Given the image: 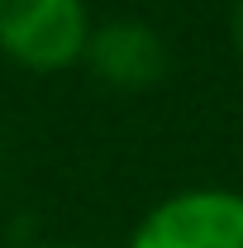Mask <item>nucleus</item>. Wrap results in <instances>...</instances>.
<instances>
[{"mask_svg": "<svg viewBox=\"0 0 243 248\" xmlns=\"http://www.w3.org/2000/svg\"><path fill=\"white\" fill-rule=\"evenodd\" d=\"M229 38H234V53L243 58V0H239V10H234V19H229Z\"/></svg>", "mask_w": 243, "mask_h": 248, "instance_id": "20e7f679", "label": "nucleus"}, {"mask_svg": "<svg viewBox=\"0 0 243 248\" xmlns=\"http://www.w3.org/2000/svg\"><path fill=\"white\" fill-rule=\"evenodd\" d=\"M129 248H243V191L191 186L152 205Z\"/></svg>", "mask_w": 243, "mask_h": 248, "instance_id": "f03ea898", "label": "nucleus"}, {"mask_svg": "<svg viewBox=\"0 0 243 248\" xmlns=\"http://www.w3.org/2000/svg\"><path fill=\"white\" fill-rule=\"evenodd\" d=\"M86 62H91L95 77L105 86H115V91H148L167 72V43L143 19H115V24L91 29Z\"/></svg>", "mask_w": 243, "mask_h": 248, "instance_id": "7ed1b4c3", "label": "nucleus"}, {"mask_svg": "<svg viewBox=\"0 0 243 248\" xmlns=\"http://www.w3.org/2000/svg\"><path fill=\"white\" fill-rule=\"evenodd\" d=\"M86 0H0V53L29 72H62L86 58Z\"/></svg>", "mask_w": 243, "mask_h": 248, "instance_id": "f257e3e1", "label": "nucleus"}, {"mask_svg": "<svg viewBox=\"0 0 243 248\" xmlns=\"http://www.w3.org/2000/svg\"><path fill=\"white\" fill-rule=\"evenodd\" d=\"M38 248H72V244H38Z\"/></svg>", "mask_w": 243, "mask_h": 248, "instance_id": "39448f33", "label": "nucleus"}]
</instances>
